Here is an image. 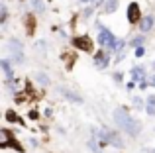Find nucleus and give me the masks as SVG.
Here are the masks:
<instances>
[{"instance_id":"f257e3e1","label":"nucleus","mask_w":155,"mask_h":153,"mask_svg":"<svg viewBox=\"0 0 155 153\" xmlns=\"http://www.w3.org/2000/svg\"><path fill=\"white\" fill-rule=\"evenodd\" d=\"M114 120H116V124H118V126H120L128 135H137V134H140V124H137L136 120H134L132 116H130L128 112L124 110V108H118V110H114Z\"/></svg>"},{"instance_id":"f03ea898","label":"nucleus","mask_w":155,"mask_h":153,"mask_svg":"<svg viewBox=\"0 0 155 153\" xmlns=\"http://www.w3.org/2000/svg\"><path fill=\"white\" fill-rule=\"evenodd\" d=\"M96 41L102 47H108V49H122L124 47V43L114 37V34L110 30H106L102 24H98V37H96Z\"/></svg>"},{"instance_id":"7ed1b4c3","label":"nucleus","mask_w":155,"mask_h":153,"mask_svg":"<svg viewBox=\"0 0 155 153\" xmlns=\"http://www.w3.org/2000/svg\"><path fill=\"white\" fill-rule=\"evenodd\" d=\"M92 134H94L96 138H100L104 143H112V145H116V147H122V139L118 138V134L112 132V130H108V128H102V130H94V128H92Z\"/></svg>"},{"instance_id":"20e7f679","label":"nucleus","mask_w":155,"mask_h":153,"mask_svg":"<svg viewBox=\"0 0 155 153\" xmlns=\"http://www.w3.org/2000/svg\"><path fill=\"white\" fill-rule=\"evenodd\" d=\"M108 63H110V55L106 53V51H98V53H94V67L104 69Z\"/></svg>"},{"instance_id":"39448f33","label":"nucleus","mask_w":155,"mask_h":153,"mask_svg":"<svg viewBox=\"0 0 155 153\" xmlns=\"http://www.w3.org/2000/svg\"><path fill=\"white\" fill-rule=\"evenodd\" d=\"M73 45L79 47V49H83V51H91V49H92L91 39L84 37V35H81V37H75V39H73Z\"/></svg>"},{"instance_id":"423d86ee","label":"nucleus","mask_w":155,"mask_h":153,"mask_svg":"<svg viewBox=\"0 0 155 153\" xmlns=\"http://www.w3.org/2000/svg\"><path fill=\"white\" fill-rule=\"evenodd\" d=\"M128 20L132 24H136V22H140V6H137L136 2H132L128 6Z\"/></svg>"},{"instance_id":"0eeeda50","label":"nucleus","mask_w":155,"mask_h":153,"mask_svg":"<svg viewBox=\"0 0 155 153\" xmlns=\"http://www.w3.org/2000/svg\"><path fill=\"white\" fill-rule=\"evenodd\" d=\"M151 28H153V16H143V18L140 20V30L145 34V31H149Z\"/></svg>"},{"instance_id":"6e6552de","label":"nucleus","mask_w":155,"mask_h":153,"mask_svg":"<svg viewBox=\"0 0 155 153\" xmlns=\"http://www.w3.org/2000/svg\"><path fill=\"white\" fill-rule=\"evenodd\" d=\"M61 94L67 96V98H69V100H73V102H79V104L83 102V98H81L79 94H75V92H71L69 88H61Z\"/></svg>"},{"instance_id":"1a4fd4ad","label":"nucleus","mask_w":155,"mask_h":153,"mask_svg":"<svg viewBox=\"0 0 155 153\" xmlns=\"http://www.w3.org/2000/svg\"><path fill=\"white\" fill-rule=\"evenodd\" d=\"M132 79H134V80H143V79H145L143 67H134V69H132Z\"/></svg>"},{"instance_id":"9d476101","label":"nucleus","mask_w":155,"mask_h":153,"mask_svg":"<svg viewBox=\"0 0 155 153\" xmlns=\"http://www.w3.org/2000/svg\"><path fill=\"white\" fill-rule=\"evenodd\" d=\"M0 65H2V69H4V75H6V79H12V76H14V71H12L10 61H8V59H2V61H0Z\"/></svg>"},{"instance_id":"9b49d317","label":"nucleus","mask_w":155,"mask_h":153,"mask_svg":"<svg viewBox=\"0 0 155 153\" xmlns=\"http://www.w3.org/2000/svg\"><path fill=\"white\" fill-rule=\"evenodd\" d=\"M145 110H147V114H155V94H151L147 98V106H145Z\"/></svg>"},{"instance_id":"f8f14e48","label":"nucleus","mask_w":155,"mask_h":153,"mask_svg":"<svg viewBox=\"0 0 155 153\" xmlns=\"http://www.w3.org/2000/svg\"><path fill=\"white\" fill-rule=\"evenodd\" d=\"M116 8H118V0H108V2L104 4V12H116Z\"/></svg>"},{"instance_id":"ddd939ff","label":"nucleus","mask_w":155,"mask_h":153,"mask_svg":"<svg viewBox=\"0 0 155 153\" xmlns=\"http://www.w3.org/2000/svg\"><path fill=\"white\" fill-rule=\"evenodd\" d=\"M132 45H134V47H140V45H143V37H141V35L134 37V39H132Z\"/></svg>"},{"instance_id":"4468645a","label":"nucleus","mask_w":155,"mask_h":153,"mask_svg":"<svg viewBox=\"0 0 155 153\" xmlns=\"http://www.w3.org/2000/svg\"><path fill=\"white\" fill-rule=\"evenodd\" d=\"M31 4H34V8L38 12H43V2H41V0H31Z\"/></svg>"},{"instance_id":"2eb2a0df","label":"nucleus","mask_w":155,"mask_h":153,"mask_svg":"<svg viewBox=\"0 0 155 153\" xmlns=\"http://www.w3.org/2000/svg\"><path fill=\"white\" fill-rule=\"evenodd\" d=\"M38 80H39L41 84H47V83H49V79H47L45 75H41V73H38Z\"/></svg>"},{"instance_id":"dca6fc26","label":"nucleus","mask_w":155,"mask_h":153,"mask_svg":"<svg viewBox=\"0 0 155 153\" xmlns=\"http://www.w3.org/2000/svg\"><path fill=\"white\" fill-rule=\"evenodd\" d=\"M143 53H145V49H143V45H140V47H136V57H143Z\"/></svg>"},{"instance_id":"f3484780","label":"nucleus","mask_w":155,"mask_h":153,"mask_svg":"<svg viewBox=\"0 0 155 153\" xmlns=\"http://www.w3.org/2000/svg\"><path fill=\"white\" fill-rule=\"evenodd\" d=\"M88 147H91V149H92V151H94V153H98V151H100V147H98V145H96V143H94V142H88Z\"/></svg>"},{"instance_id":"a211bd4d","label":"nucleus","mask_w":155,"mask_h":153,"mask_svg":"<svg viewBox=\"0 0 155 153\" xmlns=\"http://www.w3.org/2000/svg\"><path fill=\"white\" fill-rule=\"evenodd\" d=\"M134 106H136V108H141V106H143V100H141V98H134Z\"/></svg>"},{"instance_id":"6ab92c4d","label":"nucleus","mask_w":155,"mask_h":153,"mask_svg":"<svg viewBox=\"0 0 155 153\" xmlns=\"http://www.w3.org/2000/svg\"><path fill=\"white\" fill-rule=\"evenodd\" d=\"M0 10H2V24H4L6 22V16H8V10H6V6H2Z\"/></svg>"},{"instance_id":"aec40b11","label":"nucleus","mask_w":155,"mask_h":153,"mask_svg":"<svg viewBox=\"0 0 155 153\" xmlns=\"http://www.w3.org/2000/svg\"><path fill=\"white\" fill-rule=\"evenodd\" d=\"M149 84H151V86H155V75L151 76V80H149Z\"/></svg>"},{"instance_id":"412c9836","label":"nucleus","mask_w":155,"mask_h":153,"mask_svg":"<svg viewBox=\"0 0 155 153\" xmlns=\"http://www.w3.org/2000/svg\"><path fill=\"white\" fill-rule=\"evenodd\" d=\"M81 2H91V0H81Z\"/></svg>"},{"instance_id":"4be33fe9","label":"nucleus","mask_w":155,"mask_h":153,"mask_svg":"<svg viewBox=\"0 0 155 153\" xmlns=\"http://www.w3.org/2000/svg\"><path fill=\"white\" fill-rule=\"evenodd\" d=\"M153 69H155V61H153Z\"/></svg>"}]
</instances>
